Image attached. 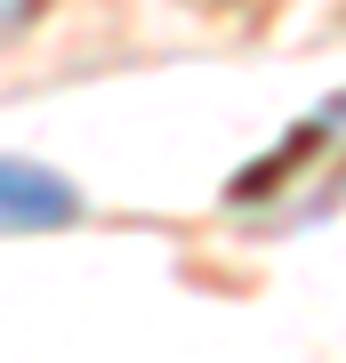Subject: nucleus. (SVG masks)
I'll return each instance as SVG.
<instances>
[{
  "label": "nucleus",
  "instance_id": "obj_1",
  "mask_svg": "<svg viewBox=\"0 0 346 363\" xmlns=\"http://www.w3.org/2000/svg\"><path fill=\"white\" fill-rule=\"evenodd\" d=\"M73 186L49 178L40 162H0V226H64Z\"/></svg>",
  "mask_w": 346,
  "mask_h": 363
},
{
  "label": "nucleus",
  "instance_id": "obj_2",
  "mask_svg": "<svg viewBox=\"0 0 346 363\" xmlns=\"http://www.w3.org/2000/svg\"><path fill=\"white\" fill-rule=\"evenodd\" d=\"M33 9H40V0H0V33H8V25H25Z\"/></svg>",
  "mask_w": 346,
  "mask_h": 363
}]
</instances>
